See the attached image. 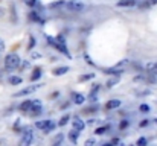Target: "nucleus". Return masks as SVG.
<instances>
[{
  "mask_svg": "<svg viewBox=\"0 0 157 146\" xmlns=\"http://www.w3.org/2000/svg\"><path fill=\"white\" fill-rule=\"evenodd\" d=\"M20 64H21V59H20V56H18L15 52H11V53H8V55L5 56V69H6V70L12 72V70H15Z\"/></svg>",
  "mask_w": 157,
  "mask_h": 146,
  "instance_id": "nucleus-1",
  "label": "nucleus"
},
{
  "mask_svg": "<svg viewBox=\"0 0 157 146\" xmlns=\"http://www.w3.org/2000/svg\"><path fill=\"white\" fill-rule=\"evenodd\" d=\"M128 66V59H122V61H119L116 66H113V67H108V69H104V72L107 75H113V76H119L122 72H124V69Z\"/></svg>",
  "mask_w": 157,
  "mask_h": 146,
  "instance_id": "nucleus-2",
  "label": "nucleus"
},
{
  "mask_svg": "<svg viewBox=\"0 0 157 146\" xmlns=\"http://www.w3.org/2000/svg\"><path fill=\"white\" fill-rule=\"evenodd\" d=\"M23 137L18 142V146H31L34 142V134H32V128H25L23 129Z\"/></svg>",
  "mask_w": 157,
  "mask_h": 146,
  "instance_id": "nucleus-3",
  "label": "nucleus"
},
{
  "mask_svg": "<svg viewBox=\"0 0 157 146\" xmlns=\"http://www.w3.org/2000/svg\"><path fill=\"white\" fill-rule=\"evenodd\" d=\"M48 41L53 44V47L56 49L58 52H61V53H64L67 58H70V52L67 50V46H66V43H59V41H56V38H52V37H48Z\"/></svg>",
  "mask_w": 157,
  "mask_h": 146,
  "instance_id": "nucleus-4",
  "label": "nucleus"
},
{
  "mask_svg": "<svg viewBox=\"0 0 157 146\" xmlns=\"http://www.w3.org/2000/svg\"><path fill=\"white\" fill-rule=\"evenodd\" d=\"M66 8L69 11H72V12H82L86 9V5L81 3L79 0H69L67 5H66Z\"/></svg>",
  "mask_w": 157,
  "mask_h": 146,
  "instance_id": "nucleus-5",
  "label": "nucleus"
},
{
  "mask_svg": "<svg viewBox=\"0 0 157 146\" xmlns=\"http://www.w3.org/2000/svg\"><path fill=\"white\" fill-rule=\"evenodd\" d=\"M41 87V84H34V85H28V87H25L23 90H20L18 93H15L14 97H21V96H28V95H32V93H35L38 88Z\"/></svg>",
  "mask_w": 157,
  "mask_h": 146,
  "instance_id": "nucleus-6",
  "label": "nucleus"
},
{
  "mask_svg": "<svg viewBox=\"0 0 157 146\" xmlns=\"http://www.w3.org/2000/svg\"><path fill=\"white\" fill-rule=\"evenodd\" d=\"M32 107H34V100H23L21 103H20V107H18V110L20 111H23V113H29L31 110H32Z\"/></svg>",
  "mask_w": 157,
  "mask_h": 146,
  "instance_id": "nucleus-7",
  "label": "nucleus"
},
{
  "mask_svg": "<svg viewBox=\"0 0 157 146\" xmlns=\"http://www.w3.org/2000/svg\"><path fill=\"white\" fill-rule=\"evenodd\" d=\"M122 105V102L119 99H110L107 103H105V110H116Z\"/></svg>",
  "mask_w": 157,
  "mask_h": 146,
  "instance_id": "nucleus-8",
  "label": "nucleus"
},
{
  "mask_svg": "<svg viewBox=\"0 0 157 146\" xmlns=\"http://www.w3.org/2000/svg\"><path fill=\"white\" fill-rule=\"evenodd\" d=\"M29 114H31L32 117L41 114V102H40V100H34V107H32V110L29 111Z\"/></svg>",
  "mask_w": 157,
  "mask_h": 146,
  "instance_id": "nucleus-9",
  "label": "nucleus"
},
{
  "mask_svg": "<svg viewBox=\"0 0 157 146\" xmlns=\"http://www.w3.org/2000/svg\"><path fill=\"white\" fill-rule=\"evenodd\" d=\"M69 70H70V69H69L67 66H61V67H56V69H53V70H52V75H53V76H63V75H66Z\"/></svg>",
  "mask_w": 157,
  "mask_h": 146,
  "instance_id": "nucleus-10",
  "label": "nucleus"
},
{
  "mask_svg": "<svg viewBox=\"0 0 157 146\" xmlns=\"http://www.w3.org/2000/svg\"><path fill=\"white\" fill-rule=\"evenodd\" d=\"M72 100L76 103V105H82L86 102V96L82 93H72Z\"/></svg>",
  "mask_w": 157,
  "mask_h": 146,
  "instance_id": "nucleus-11",
  "label": "nucleus"
},
{
  "mask_svg": "<svg viewBox=\"0 0 157 146\" xmlns=\"http://www.w3.org/2000/svg\"><path fill=\"white\" fill-rule=\"evenodd\" d=\"M99 88H101V85H99V84H95V87L92 88V93L89 95V102H96V99H98V92H99Z\"/></svg>",
  "mask_w": 157,
  "mask_h": 146,
  "instance_id": "nucleus-12",
  "label": "nucleus"
},
{
  "mask_svg": "<svg viewBox=\"0 0 157 146\" xmlns=\"http://www.w3.org/2000/svg\"><path fill=\"white\" fill-rule=\"evenodd\" d=\"M41 75H43L41 67H35V69H34V72H32V75H31V81H32V82L38 81V79L41 78Z\"/></svg>",
  "mask_w": 157,
  "mask_h": 146,
  "instance_id": "nucleus-13",
  "label": "nucleus"
},
{
  "mask_svg": "<svg viewBox=\"0 0 157 146\" xmlns=\"http://www.w3.org/2000/svg\"><path fill=\"white\" fill-rule=\"evenodd\" d=\"M84 128H86V123H84L79 117H75V120H73V129H76V131L81 133Z\"/></svg>",
  "mask_w": 157,
  "mask_h": 146,
  "instance_id": "nucleus-14",
  "label": "nucleus"
},
{
  "mask_svg": "<svg viewBox=\"0 0 157 146\" xmlns=\"http://www.w3.org/2000/svg\"><path fill=\"white\" fill-rule=\"evenodd\" d=\"M67 137H69V140H70L73 145H76V143H78V139H79V131H76V129H72V131L67 134Z\"/></svg>",
  "mask_w": 157,
  "mask_h": 146,
  "instance_id": "nucleus-15",
  "label": "nucleus"
},
{
  "mask_svg": "<svg viewBox=\"0 0 157 146\" xmlns=\"http://www.w3.org/2000/svg\"><path fill=\"white\" fill-rule=\"evenodd\" d=\"M29 18H31L32 21H37V23H43V18L40 17V12H37V11H31V12H29Z\"/></svg>",
  "mask_w": 157,
  "mask_h": 146,
  "instance_id": "nucleus-16",
  "label": "nucleus"
},
{
  "mask_svg": "<svg viewBox=\"0 0 157 146\" xmlns=\"http://www.w3.org/2000/svg\"><path fill=\"white\" fill-rule=\"evenodd\" d=\"M8 82H9L11 85H20V84L23 82V79H21L20 76H15V75H12V76H9V78H8Z\"/></svg>",
  "mask_w": 157,
  "mask_h": 146,
  "instance_id": "nucleus-17",
  "label": "nucleus"
},
{
  "mask_svg": "<svg viewBox=\"0 0 157 146\" xmlns=\"http://www.w3.org/2000/svg\"><path fill=\"white\" fill-rule=\"evenodd\" d=\"M51 122L52 120H38V122H35V128H38V129H46L49 125H51Z\"/></svg>",
  "mask_w": 157,
  "mask_h": 146,
  "instance_id": "nucleus-18",
  "label": "nucleus"
},
{
  "mask_svg": "<svg viewBox=\"0 0 157 146\" xmlns=\"http://www.w3.org/2000/svg\"><path fill=\"white\" fill-rule=\"evenodd\" d=\"M63 142H64V134H56L52 139V146H61Z\"/></svg>",
  "mask_w": 157,
  "mask_h": 146,
  "instance_id": "nucleus-19",
  "label": "nucleus"
},
{
  "mask_svg": "<svg viewBox=\"0 0 157 146\" xmlns=\"http://www.w3.org/2000/svg\"><path fill=\"white\" fill-rule=\"evenodd\" d=\"M66 5H67L66 0H56V2H52V3L49 5V8H51V9H56V8H63V6H66Z\"/></svg>",
  "mask_w": 157,
  "mask_h": 146,
  "instance_id": "nucleus-20",
  "label": "nucleus"
},
{
  "mask_svg": "<svg viewBox=\"0 0 157 146\" xmlns=\"http://www.w3.org/2000/svg\"><path fill=\"white\" fill-rule=\"evenodd\" d=\"M119 79H121L119 76H113V78H110V79L107 81V84H105V85H107L108 88H111V87H114V85L119 82Z\"/></svg>",
  "mask_w": 157,
  "mask_h": 146,
  "instance_id": "nucleus-21",
  "label": "nucleus"
},
{
  "mask_svg": "<svg viewBox=\"0 0 157 146\" xmlns=\"http://www.w3.org/2000/svg\"><path fill=\"white\" fill-rule=\"evenodd\" d=\"M136 3H137V0H121V2H117L119 6H134Z\"/></svg>",
  "mask_w": 157,
  "mask_h": 146,
  "instance_id": "nucleus-22",
  "label": "nucleus"
},
{
  "mask_svg": "<svg viewBox=\"0 0 157 146\" xmlns=\"http://www.w3.org/2000/svg\"><path fill=\"white\" fill-rule=\"evenodd\" d=\"M70 120V116L69 114H64L61 119H59V122H58V126H64V125H67V122Z\"/></svg>",
  "mask_w": 157,
  "mask_h": 146,
  "instance_id": "nucleus-23",
  "label": "nucleus"
},
{
  "mask_svg": "<svg viewBox=\"0 0 157 146\" xmlns=\"http://www.w3.org/2000/svg\"><path fill=\"white\" fill-rule=\"evenodd\" d=\"M93 78H95V73H87V75L79 76V81L84 82V81H90V79H93Z\"/></svg>",
  "mask_w": 157,
  "mask_h": 146,
  "instance_id": "nucleus-24",
  "label": "nucleus"
},
{
  "mask_svg": "<svg viewBox=\"0 0 157 146\" xmlns=\"http://www.w3.org/2000/svg\"><path fill=\"white\" fill-rule=\"evenodd\" d=\"M139 111H140V113H150V111H151V108H150V105H148V103H142V105L139 107Z\"/></svg>",
  "mask_w": 157,
  "mask_h": 146,
  "instance_id": "nucleus-25",
  "label": "nucleus"
},
{
  "mask_svg": "<svg viewBox=\"0 0 157 146\" xmlns=\"http://www.w3.org/2000/svg\"><path fill=\"white\" fill-rule=\"evenodd\" d=\"M108 131V126H101V128H98L96 131H95V134H98V136H104V133Z\"/></svg>",
  "mask_w": 157,
  "mask_h": 146,
  "instance_id": "nucleus-26",
  "label": "nucleus"
},
{
  "mask_svg": "<svg viewBox=\"0 0 157 146\" xmlns=\"http://www.w3.org/2000/svg\"><path fill=\"white\" fill-rule=\"evenodd\" d=\"M130 126V120H127V119H124L121 123H119V129H125V128H128Z\"/></svg>",
  "mask_w": 157,
  "mask_h": 146,
  "instance_id": "nucleus-27",
  "label": "nucleus"
},
{
  "mask_svg": "<svg viewBox=\"0 0 157 146\" xmlns=\"http://www.w3.org/2000/svg\"><path fill=\"white\" fill-rule=\"evenodd\" d=\"M56 126H58V123H55V122H51V125H49V126H48V128L44 129V133H46V134H49V133H51V131H53V129H55Z\"/></svg>",
  "mask_w": 157,
  "mask_h": 146,
  "instance_id": "nucleus-28",
  "label": "nucleus"
},
{
  "mask_svg": "<svg viewBox=\"0 0 157 146\" xmlns=\"http://www.w3.org/2000/svg\"><path fill=\"white\" fill-rule=\"evenodd\" d=\"M34 47H35V38L31 35V37H29V46H28V50H32Z\"/></svg>",
  "mask_w": 157,
  "mask_h": 146,
  "instance_id": "nucleus-29",
  "label": "nucleus"
},
{
  "mask_svg": "<svg viewBox=\"0 0 157 146\" xmlns=\"http://www.w3.org/2000/svg\"><path fill=\"white\" fill-rule=\"evenodd\" d=\"M84 146H96V140H95V139H87Z\"/></svg>",
  "mask_w": 157,
  "mask_h": 146,
  "instance_id": "nucleus-30",
  "label": "nucleus"
},
{
  "mask_svg": "<svg viewBox=\"0 0 157 146\" xmlns=\"http://www.w3.org/2000/svg\"><path fill=\"white\" fill-rule=\"evenodd\" d=\"M147 143H148V140H147L145 137H140V139L137 140V146H147Z\"/></svg>",
  "mask_w": 157,
  "mask_h": 146,
  "instance_id": "nucleus-31",
  "label": "nucleus"
},
{
  "mask_svg": "<svg viewBox=\"0 0 157 146\" xmlns=\"http://www.w3.org/2000/svg\"><path fill=\"white\" fill-rule=\"evenodd\" d=\"M96 110H98L96 107H90V108H86V110H84V113H86V114H92V113H95Z\"/></svg>",
  "mask_w": 157,
  "mask_h": 146,
  "instance_id": "nucleus-32",
  "label": "nucleus"
},
{
  "mask_svg": "<svg viewBox=\"0 0 157 146\" xmlns=\"http://www.w3.org/2000/svg\"><path fill=\"white\" fill-rule=\"evenodd\" d=\"M148 125H150V120H148V119H144V120L139 123V126H140V128H145V126H148Z\"/></svg>",
  "mask_w": 157,
  "mask_h": 146,
  "instance_id": "nucleus-33",
  "label": "nucleus"
},
{
  "mask_svg": "<svg viewBox=\"0 0 157 146\" xmlns=\"http://www.w3.org/2000/svg\"><path fill=\"white\" fill-rule=\"evenodd\" d=\"M84 58H86V62H87V64H90V66H95V62H93V61H92V58H90V56H89V55H86V56H84Z\"/></svg>",
  "mask_w": 157,
  "mask_h": 146,
  "instance_id": "nucleus-34",
  "label": "nucleus"
},
{
  "mask_svg": "<svg viewBox=\"0 0 157 146\" xmlns=\"http://www.w3.org/2000/svg\"><path fill=\"white\" fill-rule=\"evenodd\" d=\"M38 2L37 0H26V5H29V6H35Z\"/></svg>",
  "mask_w": 157,
  "mask_h": 146,
  "instance_id": "nucleus-35",
  "label": "nucleus"
},
{
  "mask_svg": "<svg viewBox=\"0 0 157 146\" xmlns=\"http://www.w3.org/2000/svg\"><path fill=\"white\" fill-rule=\"evenodd\" d=\"M157 3V0H148L147 2V6H153V5H156Z\"/></svg>",
  "mask_w": 157,
  "mask_h": 146,
  "instance_id": "nucleus-36",
  "label": "nucleus"
},
{
  "mask_svg": "<svg viewBox=\"0 0 157 146\" xmlns=\"http://www.w3.org/2000/svg\"><path fill=\"white\" fill-rule=\"evenodd\" d=\"M58 96H59V92H53L52 95H51V99H56Z\"/></svg>",
  "mask_w": 157,
  "mask_h": 146,
  "instance_id": "nucleus-37",
  "label": "nucleus"
},
{
  "mask_svg": "<svg viewBox=\"0 0 157 146\" xmlns=\"http://www.w3.org/2000/svg\"><path fill=\"white\" fill-rule=\"evenodd\" d=\"M3 49H5V41H3V40L0 38V52H2Z\"/></svg>",
  "mask_w": 157,
  "mask_h": 146,
  "instance_id": "nucleus-38",
  "label": "nucleus"
},
{
  "mask_svg": "<svg viewBox=\"0 0 157 146\" xmlns=\"http://www.w3.org/2000/svg\"><path fill=\"white\" fill-rule=\"evenodd\" d=\"M32 58H41V53H37V52H34V53H32Z\"/></svg>",
  "mask_w": 157,
  "mask_h": 146,
  "instance_id": "nucleus-39",
  "label": "nucleus"
},
{
  "mask_svg": "<svg viewBox=\"0 0 157 146\" xmlns=\"http://www.w3.org/2000/svg\"><path fill=\"white\" fill-rule=\"evenodd\" d=\"M67 107H69V102H66V103H63V105H61L59 108H61V110H64V108H67Z\"/></svg>",
  "mask_w": 157,
  "mask_h": 146,
  "instance_id": "nucleus-40",
  "label": "nucleus"
},
{
  "mask_svg": "<svg viewBox=\"0 0 157 146\" xmlns=\"http://www.w3.org/2000/svg\"><path fill=\"white\" fill-rule=\"evenodd\" d=\"M102 146H114V143H105V145H102Z\"/></svg>",
  "mask_w": 157,
  "mask_h": 146,
  "instance_id": "nucleus-41",
  "label": "nucleus"
},
{
  "mask_svg": "<svg viewBox=\"0 0 157 146\" xmlns=\"http://www.w3.org/2000/svg\"><path fill=\"white\" fill-rule=\"evenodd\" d=\"M124 146H125V145H124ZM128 146H134V145H128Z\"/></svg>",
  "mask_w": 157,
  "mask_h": 146,
  "instance_id": "nucleus-42",
  "label": "nucleus"
},
{
  "mask_svg": "<svg viewBox=\"0 0 157 146\" xmlns=\"http://www.w3.org/2000/svg\"><path fill=\"white\" fill-rule=\"evenodd\" d=\"M154 122H156V123H157V119H156V120H154Z\"/></svg>",
  "mask_w": 157,
  "mask_h": 146,
  "instance_id": "nucleus-43",
  "label": "nucleus"
}]
</instances>
